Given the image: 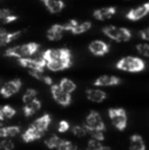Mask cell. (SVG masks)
<instances>
[{"mask_svg":"<svg viewBox=\"0 0 149 150\" xmlns=\"http://www.w3.org/2000/svg\"><path fill=\"white\" fill-rule=\"evenodd\" d=\"M40 45L35 42H30L27 44H22V45L13 46L5 50L4 55L7 57H16L18 59L20 58H28L34 55L38 51Z\"/></svg>","mask_w":149,"mask_h":150,"instance_id":"1","label":"cell"},{"mask_svg":"<svg viewBox=\"0 0 149 150\" xmlns=\"http://www.w3.org/2000/svg\"><path fill=\"white\" fill-rule=\"evenodd\" d=\"M117 69L129 73H139L145 69V61L137 56H126L117 62Z\"/></svg>","mask_w":149,"mask_h":150,"instance_id":"2","label":"cell"},{"mask_svg":"<svg viewBox=\"0 0 149 150\" xmlns=\"http://www.w3.org/2000/svg\"><path fill=\"white\" fill-rule=\"evenodd\" d=\"M103 34L109 39L117 42H128L132 37V33L129 29L115 26H105L102 29Z\"/></svg>","mask_w":149,"mask_h":150,"instance_id":"3","label":"cell"},{"mask_svg":"<svg viewBox=\"0 0 149 150\" xmlns=\"http://www.w3.org/2000/svg\"><path fill=\"white\" fill-rule=\"evenodd\" d=\"M108 115L112 120V125L119 131H124L127 128L128 117L127 112L121 107H112L108 110Z\"/></svg>","mask_w":149,"mask_h":150,"instance_id":"4","label":"cell"},{"mask_svg":"<svg viewBox=\"0 0 149 150\" xmlns=\"http://www.w3.org/2000/svg\"><path fill=\"white\" fill-rule=\"evenodd\" d=\"M84 126L88 133L92 132V131H100V132L105 131V125H104L101 115L95 110L90 111L89 115L86 117Z\"/></svg>","mask_w":149,"mask_h":150,"instance_id":"5","label":"cell"},{"mask_svg":"<svg viewBox=\"0 0 149 150\" xmlns=\"http://www.w3.org/2000/svg\"><path fill=\"white\" fill-rule=\"evenodd\" d=\"M45 62L48 61H54L62 58L72 57V52L68 48H53V49H47L43 52L41 56Z\"/></svg>","mask_w":149,"mask_h":150,"instance_id":"6","label":"cell"},{"mask_svg":"<svg viewBox=\"0 0 149 150\" xmlns=\"http://www.w3.org/2000/svg\"><path fill=\"white\" fill-rule=\"evenodd\" d=\"M50 87H51L50 91H51L52 97L58 104L62 105V106H68L72 103V95L62 91L58 86V84H53Z\"/></svg>","mask_w":149,"mask_h":150,"instance_id":"7","label":"cell"},{"mask_svg":"<svg viewBox=\"0 0 149 150\" xmlns=\"http://www.w3.org/2000/svg\"><path fill=\"white\" fill-rule=\"evenodd\" d=\"M22 88V81L20 79H13L11 81H8L4 84L0 89V94L4 98H9L13 96L14 94L18 92Z\"/></svg>","mask_w":149,"mask_h":150,"instance_id":"8","label":"cell"},{"mask_svg":"<svg viewBox=\"0 0 149 150\" xmlns=\"http://www.w3.org/2000/svg\"><path fill=\"white\" fill-rule=\"evenodd\" d=\"M18 61L23 67L29 69V71H44V67H46V62L42 57L20 58V59H18Z\"/></svg>","mask_w":149,"mask_h":150,"instance_id":"9","label":"cell"},{"mask_svg":"<svg viewBox=\"0 0 149 150\" xmlns=\"http://www.w3.org/2000/svg\"><path fill=\"white\" fill-rule=\"evenodd\" d=\"M148 12H149V3L148 2H145L142 5L135 8H132L131 10H129L128 13L126 14V18L130 21H139L141 18H143L144 16H147Z\"/></svg>","mask_w":149,"mask_h":150,"instance_id":"10","label":"cell"},{"mask_svg":"<svg viewBox=\"0 0 149 150\" xmlns=\"http://www.w3.org/2000/svg\"><path fill=\"white\" fill-rule=\"evenodd\" d=\"M89 51L96 56H103L109 51V45L101 40H94L89 44Z\"/></svg>","mask_w":149,"mask_h":150,"instance_id":"11","label":"cell"},{"mask_svg":"<svg viewBox=\"0 0 149 150\" xmlns=\"http://www.w3.org/2000/svg\"><path fill=\"white\" fill-rule=\"evenodd\" d=\"M72 64H73L72 57H66L54 61H48V62H46V67L52 71H59L71 67Z\"/></svg>","mask_w":149,"mask_h":150,"instance_id":"12","label":"cell"},{"mask_svg":"<svg viewBox=\"0 0 149 150\" xmlns=\"http://www.w3.org/2000/svg\"><path fill=\"white\" fill-rule=\"evenodd\" d=\"M121 83V79L115 76L103 75L94 81L95 87H108V86H117Z\"/></svg>","mask_w":149,"mask_h":150,"instance_id":"13","label":"cell"},{"mask_svg":"<svg viewBox=\"0 0 149 150\" xmlns=\"http://www.w3.org/2000/svg\"><path fill=\"white\" fill-rule=\"evenodd\" d=\"M50 122H51V117H50V115H48V113H45V115H43L42 117L35 120L34 122L31 124V127L34 128L35 130L38 131L39 133H41V134H44V133L47 131Z\"/></svg>","mask_w":149,"mask_h":150,"instance_id":"14","label":"cell"},{"mask_svg":"<svg viewBox=\"0 0 149 150\" xmlns=\"http://www.w3.org/2000/svg\"><path fill=\"white\" fill-rule=\"evenodd\" d=\"M117 12V8L114 6H107V7H101L94 10L93 16L98 21H107L112 18Z\"/></svg>","mask_w":149,"mask_h":150,"instance_id":"15","label":"cell"},{"mask_svg":"<svg viewBox=\"0 0 149 150\" xmlns=\"http://www.w3.org/2000/svg\"><path fill=\"white\" fill-rule=\"evenodd\" d=\"M64 29L62 25L59 24H55L52 25L49 29H48L47 33H46V36H47V39L49 41H59L62 38L64 33Z\"/></svg>","mask_w":149,"mask_h":150,"instance_id":"16","label":"cell"},{"mask_svg":"<svg viewBox=\"0 0 149 150\" xmlns=\"http://www.w3.org/2000/svg\"><path fill=\"white\" fill-rule=\"evenodd\" d=\"M40 1L51 13H58L64 8V2L62 0H40Z\"/></svg>","mask_w":149,"mask_h":150,"instance_id":"17","label":"cell"},{"mask_svg":"<svg viewBox=\"0 0 149 150\" xmlns=\"http://www.w3.org/2000/svg\"><path fill=\"white\" fill-rule=\"evenodd\" d=\"M86 96L90 101L95 103H100L102 101L105 100V98L107 97L106 93L103 90L100 89H87L86 91Z\"/></svg>","mask_w":149,"mask_h":150,"instance_id":"18","label":"cell"},{"mask_svg":"<svg viewBox=\"0 0 149 150\" xmlns=\"http://www.w3.org/2000/svg\"><path fill=\"white\" fill-rule=\"evenodd\" d=\"M41 105H42L41 101H40L38 98L33 101H31V102L27 103V104H25V106L23 107V110H24L25 115L28 117H32L33 115H35V113L41 108Z\"/></svg>","mask_w":149,"mask_h":150,"instance_id":"19","label":"cell"},{"mask_svg":"<svg viewBox=\"0 0 149 150\" xmlns=\"http://www.w3.org/2000/svg\"><path fill=\"white\" fill-rule=\"evenodd\" d=\"M146 145L140 135L135 134L130 138V150H145Z\"/></svg>","mask_w":149,"mask_h":150,"instance_id":"20","label":"cell"},{"mask_svg":"<svg viewBox=\"0 0 149 150\" xmlns=\"http://www.w3.org/2000/svg\"><path fill=\"white\" fill-rule=\"evenodd\" d=\"M42 136H43V134L39 133L38 131H36L34 128H32V127L30 126L26 131H25V133H23L22 138L25 142L28 143V142H32V141L38 140V139H40Z\"/></svg>","mask_w":149,"mask_h":150,"instance_id":"21","label":"cell"},{"mask_svg":"<svg viewBox=\"0 0 149 150\" xmlns=\"http://www.w3.org/2000/svg\"><path fill=\"white\" fill-rule=\"evenodd\" d=\"M18 20V16L13 14L7 8H1L0 9V25H6L14 22Z\"/></svg>","mask_w":149,"mask_h":150,"instance_id":"22","label":"cell"},{"mask_svg":"<svg viewBox=\"0 0 149 150\" xmlns=\"http://www.w3.org/2000/svg\"><path fill=\"white\" fill-rule=\"evenodd\" d=\"M58 86H59L60 89H61L62 91H64L66 93L71 94V95H72V93L77 89V85L75 84V82L72 81V80H70V79H68V78H64V79H61V81L59 82Z\"/></svg>","mask_w":149,"mask_h":150,"instance_id":"23","label":"cell"},{"mask_svg":"<svg viewBox=\"0 0 149 150\" xmlns=\"http://www.w3.org/2000/svg\"><path fill=\"white\" fill-rule=\"evenodd\" d=\"M29 73H30V75L32 76V77H34L35 79L45 83L46 85H49V86L53 85V80H52L49 76L46 75V74L44 73V71H30Z\"/></svg>","mask_w":149,"mask_h":150,"instance_id":"24","label":"cell"},{"mask_svg":"<svg viewBox=\"0 0 149 150\" xmlns=\"http://www.w3.org/2000/svg\"><path fill=\"white\" fill-rule=\"evenodd\" d=\"M22 34L20 31H16V32H6L2 37H0V46H5L7 44H9L10 42H12L13 40H16L18 36Z\"/></svg>","mask_w":149,"mask_h":150,"instance_id":"25","label":"cell"},{"mask_svg":"<svg viewBox=\"0 0 149 150\" xmlns=\"http://www.w3.org/2000/svg\"><path fill=\"white\" fill-rule=\"evenodd\" d=\"M92 27V24L90 22H83V23H79V24L76 26V28L74 29V31L72 32V34L74 35H80V34H83L85 32L89 31Z\"/></svg>","mask_w":149,"mask_h":150,"instance_id":"26","label":"cell"},{"mask_svg":"<svg viewBox=\"0 0 149 150\" xmlns=\"http://www.w3.org/2000/svg\"><path fill=\"white\" fill-rule=\"evenodd\" d=\"M60 140H61V139H60L57 135H51V136L48 137L44 142H45V145L49 149H56L58 144H59Z\"/></svg>","mask_w":149,"mask_h":150,"instance_id":"27","label":"cell"},{"mask_svg":"<svg viewBox=\"0 0 149 150\" xmlns=\"http://www.w3.org/2000/svg\"><path fill=\"white\" fill-rule=\"evenodd\" d=\"M37 95H38V92L35 89H32V88L27 89L26 92L23 95V102H24L25 104H27V103L35 100V99H37Z\"/></svg>","mask_w":149,"mask_h":150,"instance_id":"28","label":"cell"},{"mask_svg":"<svg viewBox=\"0 0 149 150\" xmlns=\"http://www.w3.org/2000/svg\"><path fill=\"white\" fill-rule=\"evenodd\" d=\"M72 133L74 134V136L79 137V138H82V137H85L86 135L88 134L87 130H86L85 126H81V125H77V126H74L72 128Z\"/></svg>","mask_w":149,"mask_h":150,"instance_id":"29","label":"cell"},{"mask_svg":"<svg viewBox=\"0 0 149 150\" xmlns=\"http://www.w3.org/2000/svg\"><path fill=\"white\" fill-rule=\"evenodd\" d=\"M2 113L4 115V119H11L12 117H14L16 113V109L13 107H11L10 105H4L1 107Z\"/></svg>","mask_w":149,"mask_h":150,"instance_id":"30","label":"cell"},{"mask_svg":"<svg viewBox=\"0 0 149 150\" xmlns=\"http://www.w3.org/2000/svg\"><path fill=\"white\" fill-rule=\"evenodd\" d=\"M57 150H76L77 149V146L73 144L71 141L68 140H60L59 144H58Z\"/></svg>","mask_w":149,"mask_h":150,"instance_id":"31","label":"cell"},{"mask_svg":"<svg viewBox=\"0 0 149 150\" xmlns=\"http://www.w3.org/2000/svg\"><path fill=\"white\" fill-rule=\"evenodd\" d=\"M136 49H137L138 53L141 54V55H143L144 57H148L149 56V45L147 43L137 44Z\"/></svg>","mask_w":149,"mask_h":150,"instance_id":"32","label":"cell"},{"mask_svg":"<svg viewBox=\"0 0 149 150\" xmlns=\"http://www.w3.org/2000/svg\"><path fill=\"white\" fill-rule=\"evenodd\" d=\"M104 147V145L102 144L101 142L97 140H94V139H91V140L88 142L87 145V150H102Z\"/></svg>","mask_w":149,"mask_h":150,"instance_id":"33","label":"cell"},{"mask_svg":"<svg viewBox=\"0 0 149 150\" xmlns=\"http://www.w3.org/2000/svg\"><path fill=\"white\" fill-rule=\"evenodd\" d=\"M20 132V127L18 126H8L6 127V137H16Z\"/></svg>","mask_w":149,"mask_h":150,"instance_id":"34","label":"cell"},{"mask_svg":"<svg viewBox=\"0 0 149 150\" xmlns=\"http://www.w3.org/2000/svg\"><path fill=\"white\" fill-rule=\"evenodd\" d=\"M14 149V143L11 140H5L0 142V150H13Z\"/></svg>","mask_w":149,"mask_h":150,"instance_id":"35","label":"cell"},{"mask_svg":"<svg viewBox=\"0 0 149 150\" xmlns=\"http://www.w3.org/2000/svg\"><path fill=\"white\" fill-rule=\"evenodd\" d=\"M88 134L91 136L92 139L99 141V142H102V141L104 140V132H100V131H92V132H89Z\"/></svg>","mask_w":149,"mask_h":150,"instance_id":"36","label":"cell"},{"mask_svg":"<svg viewBox=\"0 0 149 150\" xmlns=\"http://www.w3.org/2000/svg\"><path fill=\"white\" fill-rule=\"evenodd\" d=\"M78 24H79V22H78V21H76V20H70V21H68V22H66L64 25H62V26H64V31H68V32H71V33H72V32L74 31V29L76 28V26H77Z\"/></svg>","mask_w":149,"mask_h":150,"instance_id":"37","label":"cell"},{"mask_svg":"<svg viewBox=\"0 0 149 150\" xmlns=\"http://www.w3.org/2000/svg\"><path fill=\"white\" fill-rule=\"evenodd\" d=\"M70 130V124L66 120H61L59 122V125H58V132L59 133H66Z\"/></svg>","mask_w":149,"mask_h":150,"instance_id":"38","label":"cell"},{"mask_svg":"<svg viewBox=\"0 0 149 150\" xmlns=\"http://www.w3.org/2000/svg\"><path fill=\"white\" fill-rule=\"evenodd\" d=\"M140 36H141V38L144 40V41H148L149 40V29L146 28V29H144V30H142L140 32Z\"/></svg>","mask_w":149,"mask_h":150,"instance_id":"39","label":"cell"},{"mask_svg":"<svg viewBox=\"0 0 149 150\" xmlns=\"http://www.w3.org/2000/svg\"><path fill=\"white\" fill-rule=\"evenodd\" d=\"M0 138H6V127L0 126Z\"/></svg>","mask_w":149,"mask_h":150,"instance_id":"40","label":"cell"},{"mask_svg":"<svg viewBox=\"0 0 149 150\" xmlns=\"http://www.w3.org/2000/svg\"><path fill=\"white\" fill-rule=\"evenodd\" d=\"M6 32H7V31H6L5 29L2 28V27H0V37H2V36H3L4 34L6 33Z\"/></svg>","mask_w":149,"mask_h":150,"instance_id":"41","label":"cell"},{"mask_svg":"<svg viewBox=\"0 0 149 150\" xmlns=\"http://www.w3.org/2000/svg\"><path fill=\"white\" fill-rule=\"evenodd\" d=\"M4 120H5V119H4V115H3V113H2L1 107H0V122H3Z\"/></svg>","mask_w":149,"mask_h":150,"instance_id":"42","label":"cell"},{"mask_svg":"<svg viewBox=\"0 0 149 150\" xmlns=\"http://www.w3.org/2000/svg\"><path fill=\"white\" fill-rule=\"evenodd\" d=\"M102 150H112V148H110V147H108V146H104L103 147V149Z\"/></svg>","mask_w":149,"mask_h":150,"instance_id":"43","label":"cell"},{"mask_svg":"<svg viewBox=\"0 0 149 150\" xmlns=\"http://www.w3.org/2000/svg\"><path fill=\"white\" fill-rule=\"evenodd\" d=\"M76 150H80V149H78V148H77V149H76ZM85 150H87V149H85Z\"/></svg>","mask_w":149,"mask_h":150,"instance_id":"44","label":"cell"},{"mask_svg":"<svg viewBox=\"0 0 149 150\" xmlns=\"http://www.w3.org/2000/svg\"><path fill=\"white\" fill-rule=\"evenodd\" d=\"M0 126H1V122H0Z\"/></svg>","mask_w":149,"mask_h":150,"instance_id":"45","label":"cell"}]
</instances>
